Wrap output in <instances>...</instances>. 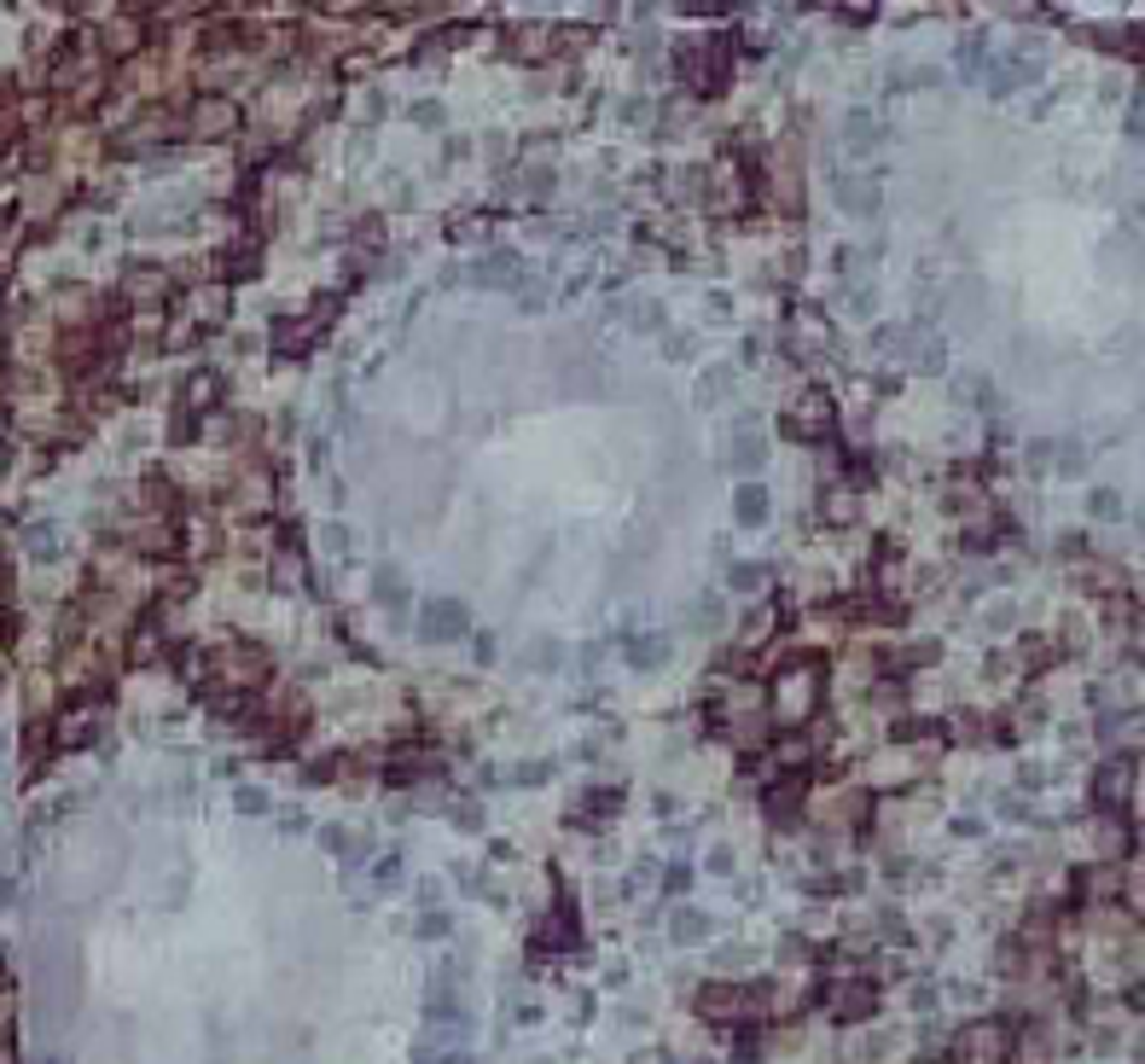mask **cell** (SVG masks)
Here are the masks:
<instances>
[{
	"label": "cell",
	"mask_w": 1145,
	"mask_h": 1064,
	"mask_svg": "<svg viewBox=\"0 0 1145 1064\" xmlns=\"http://www.w3.org/2000/svg\"><path fill=\"white\" fill-rule=\"evenodd\" d=\"M675 76L686 82L693 94H721L733 76V53L721 36H698V41H681L675 47Z\"/></svg>",
	"instance_id": "1"
},
{
	"label": "cell",
	"mask_w": 1145,
	"mask_h": 1064,
	"mask_svg": "<svg viewBox=\"0 0 1145 1064\" xmlns=\"http://www.w3.org/2000/svg\"><path fill=\"white\" fill-rule=\"evenodd\" d=\"M814 692H820V669L814 664H791L780 681H773V698H768L773 721H785V728L808 721V716H814V704H820Z\"/></svg>",
	"instance_id": "2"
},
{
	"label": "cell",
	"mask_w": 1145,
	"mask_h": 1064,
	"mask_svg": "<svg viewBox=\"0 0 1145 1064\" xmlns=\"http://www.w3.org/2000/svg\"><path fill=\"white\" fill-rule=\"evenodd\" d=\"M239 123H245V111L227 94H198V99H187V116H181V128L192 140H233Z\"/></svg>",
	"instance_id": "3"
},
{
	"label": "cell",
	"mask_w": 1145,
	"mask_h": 1064,
	"mask_svg": "<svg viewBox=\"0 0 1145 1064\" xmlns=\"http://www.w3.org/2000/svg\"><path fill=\"white\" fill-rule=\"evenodd\" d=\"M1012 1059V1029L1000 1018H976L954 1036V1064H1006Z\"/></svg>",
	"instance_id": "4"
},
{
	"label": "cell",
	"mask_w": 1145,
	"mask_h": 1064,
	"mask_svg": "<svg viewBox=\"0 0 1145 1064\" xmlns=\"http://www.w3.org/2000/svg\"><path fill=\"white\" fill-rule=\"evenodd\" d=\"M762 1006H768V989H738V983H710L698 994V1012L710 1024H750V1018H762Z\"/></svg>",
	"instance_id": "5"
},
{
	"label": "cell",
	"mask_w": 1145,
	"mask_h": 1064,
	"mask_svg": "<svg viewBox=\"0 0 1145 1064\" xmlns=\"http://www.w3.org/2000/svg\"><path fill=\"white\" fill-rule=\"evenodd\" d=\"M832 425H837V408L826 391H802L785 408V436H797V443H820V436H832Z\"/></svg>",
	"instance_id": "6"
},
{
	"label": "cell",
	"mask_w": 1145,
	"mask_h": 1064,
	"mask_svg": "<svg viewBox=\"0 0 1145 1064\" xmlns=\"http://www.w3.org/2000/svg\"><path fill=\"white\" fill-rule=\"evenodd\" d=\"M215 657V675H222V686L233 692H250V686H262V675H267V652L262 646H222V652H210Z\"/></svg>",
	"instance_id": "7"
},
{
	"label": "cell",
	"mask_w": 1145,
	"mask_h": 1064,
	"mask_svg": "<svg viewBox=\"0 0 1145 1064\" xmlns=\"http://www.w3.org/2000/svg\"><path fill=\"white\" fill-rule=\"evenodd\" d=\"M123 547L134 559H163V553H175V523L158 518V512H140L123 523Z\"/></svg>",
	"instance_id": "8"
},
{
	"label": "cell",
	"mask_w": 1145,
	"mask_h": 1064,
	"mask_svg": "<svg viewBox=\"0 0 1145 1064\" xmlns=\"http://www.w3.org/2000/svg\"><path fill=\"white\" fill-rule=\"evenodd\" d=\"M704 198H710V210H715V215H745L756 193H750L745 169H738V163L727 158V163H715V169H710V193H704Z\"/></svg>",
	"instance_id": "9"
},
{
	"label": "cell",
	"mask_w": 1145,
	"mask_h": 1064,
	"mask_svg": "<svg viewBox=\"0 0 1145 1064\" xmlns=\"http://www.w3.org/2000/svg\"><path fill=\"white\" fill-rule=\"evenodd\" d=\"M465 629H471V617H465L460 599H431L425 617H419V634H425L431 646H448V640H460Z\"/></svg>",
	"instance_id": "10"
},
{
	"label": "cell",
	"mask_w": 1145,
	"mask_h": 1064,
	"mask_svg": "<svg viewBox=\"0 0 1145 1064\" xmlns=\"http://www.w3.org/2000/svg\"><path fill=\"white\" fill-rule=\"evenodd\" d=\"M814 815H826L832 826H855V820H867V785H837V791H814Z\"/></svg>",
	"instance_id": "11"
},
{
	"label": "cell",
	"mask_w": 1145,
	"mask_h": 1064,
	"mask_svg": "<svg viewBox=\"0 0 1145 1064\" xmlns=\"http://www.w3.org/2000/svg\"><path fill=\"white\" fill-rule=\"evenodd\" d=\"M267 500H274V478H267V466H245L239 483H233V495H227V506L233 512H245V518H257V512H267Z\"/></svg>",
	"instance_id": "12"
},
{
	"label": "cell",
	"mask_w": 1145,
	"mask_h": 1064,
	"mask_svg": "<svg viewBox=\"0 0 1145 1064\" xmlns=\"http://www.w3.org/2000/svg\"><path fill=\"white\" fill-rule=\"evenodd\" d=\"M896 344L907 349V361H913L919 373H942V367H948V349H942V337H936V332H924V326L896 332Z\"/></svg>",
	"instance_id": "13"
},
{
	"label": "cell",
	"mask_w": 1145,
	"mask_h": 1064,
	"mask_svg": "<svg viewBox=\"0 0 1145 1064\" xmlns=\"http://www.w3.org/2000/svg\"><path fill=\"white\" fill-rule=\"evenodd\" d=\"M1030 76H1041L1035 53H1006V59H995V71H988V94L1006 99V94H1018V82H1030Z\"/></svg>",
	"instance_id": "14"
},
{
	"label": "cell",
	"mask_w": 1145,
	"mask_h": 1064,
	"mask_svg": "<svg viewBox=\"0 0 1145 1064\" xmlns=\"http://www.w3.org/2000/svg\"><path fill=\"white\" fill-rule=\"evenodd\" d=\"M762 193H768V198H773V205H780L785 215H797V210H802V175H797V163H791V158H780V163H773V169H768V187H762Z\"/></svg>",
	"instance_id": "15"
},
{
	"label": "cell",
	"mask_w": 1145,
	"mask_h": 1064,
	"mask_svg": "<svg viewBox=\"0 0 1145 1064\" xmlns=\"http://www.w3.org/2000/svg\"><path fill=\"white\" fill-rule=\"evenodd\" d=\"M872 1006H879V989L861 983V977H855V983H837V989H832V1012H837L844 1024L872 1018Z\"/></svg>",
	"instance_id": "16"
},
{
	"label": "cell",
	"mask_w": 1145,
	"mask_h": 1064,
	"mask_svg": "<svg viewBox=\"0 0 1145 1064\" xmlns=\"http://www.w3.org/2000/svg\"><path fill=\"white\" fill-rule=\"evenodd\" d=\"M187 320L192 326H222L227 320V292L222 285H192L187 292Z\"/></svg>",
	"instance_id": "17"
},
{
	"label": "cell",
	"mask_w": 1145,
	"mask_h": 1064,
	"mask_svg": "<svg viewBox=\"0 0 1145 1064\" xmlns=\"http://www.w3.org/2000/svg\"><path fill=\"white\" fill-rule=\"evenodd\" d=\"M94 728H99V716H94L88 704H82V709H64V716L53 721V745H59V751H71V745H94Z\"/></svg>",
	"instance_id": "18"
},
{
	"label": "cell",
	"mask_w": 1145,
	"mask_h": 1064,
	"mask_svg": "<svg viewBox=\"0 0 1145 1064\" xmlns=\"http://www.w3.org/2000/svg\"><path fill=\"white\" fill-rule=\"evenodd\" d=\"M942 506H948V512H954V518H966V523H976V518H983V512H988V495H983V488H976L971 478H954L948 488H942Z\"/></svg>",
	"instance_id": "19"
},
{
	"label": "cell",
	"mask_w": 1145,
	"mask_h": 1064,
	"mask_svg": "<svg viewBox=\"0 0 1145 1064\" xmlns=\"http://www.w3.org/2000/svg\"><path fill=\"white\" fill-rule=\"evenodd\" d=\"M814 751H820V745H814L808 733H780V739H773V768H785L791 780H797V768L814 763Z\"/></svg>",
	"instance_id": "20"
},
{
	"label": "cell",
	"mask_w": 1145,
	"mask_h": 1064,
	"mask_svg": "<svg viewBox=\"0 0 1145 1064\" xmlns=\"http://www.w3.org/2000/svg\"><path fill=\"white\" fill-rule=\"evenodd\" d=\"M1128 780H1134V768L1128 763H1105L1099 774H1093V803L1099 808H1117L1128 797Z\"/></svg>",
	"instance_id": "21"
},
{
	"label": "cell",
	"mask_w": 1145,
	"mask_h": 1064,
	"mask_svg": "<svg viewBox=\"0 0 1145 1064\" xmlns=\"http://www.w3.org/2000/svg\"><path fill=\"white\" fill-rule=\"evenodd\" d=\"M163 292H170V274H163V268H128L123 274V297L128 302H158Z\"/></svg>",
	"instance_id": "22"
},
{
	"label": "cell",
	"mask_w": 1145,
	"mask_h": 1064,
	"mask_svg": "<svg viewBox=\"0 0 1145 1064\" xmlns=\"http://www.w3.org/2000/svg\"><path fill=\"white\" fill-rule=\"evenodd\" d=\"M564 949H576V919H570V914H547L542 931H535V954H564Z\"/></svg>",
	"instance_id": "23"
},
{
	"label": "cell",
	"mask_w": 1145,
	"mask_h": 1064,
	"mask_svg": "<svg viewBox=\"0 0 1145 1064\" xmlns=\"http://www.w3.org/2000/svg\"><path fill=\"white\" fill-rule=\"evenodd\" d=\"M733 518L745 523V530H762V523H768V488L762 483L738 488V495H733Z\"/></svg>",
	"instance_id": "24"
},
{
	"label": "cell",
	"mask_w": 1145,
	"mask_h": 1064,
	"mask_svg": "<svg viewBox=\"0 0 1145 1064\" xmlns=\"http://www.w3.org/2000/svg\"><path fill=\"white\" fill-rule=\"evenodd\" d=\"M762 460H768V443H762V436H756V431H733L727 466H733V471H745V478H750V471L762 466Z\"/></svg>",
	"instance_id": "25"
},
{
	"label": "cell",
	"mask_w": 1145,
	"mask_h": 1064,
	"mask_svg": "<svg viewBox=\"0 0 1145 1064\" xmlns=\"http://www.w3.org/2000/svg\"><path fill=\"white\" fill-rule=\"evenodd\" d=\"M622 657H628L634 669H658L663 657H669V634H634V640H628V652H622Z\"/></svg>",
	"instance_id": "26"
},
{
	"label": "cell",
	"mask_w": 1145,
	"mask_h": 1064,
	"mask_svg": "<svg viewBox=\"0 0 1145 1064\" xmlns=\"http://www.w3.org/2000/svg\"><path fill=\"white\" fill-rule=\"evenodd\" d=\"M518 250H488V257L477 262V274H483V285H518Z\"/></svg>",
	"instance_id": "27"
},
{
	"label": "cell",
	"mask_w": 1145,
	"mask_h": 1064,
	"mask_svg": "<svg viewBox=\"0 0 1145 1064\" xmlns=\"http://www.w3.org/2000/svg\"><path fill=\"white\" fill-rule=\"evenodd\" d=\"M855 506H861V500H855L849 483H832L826 495H820V512H826V523H855Z\"/></svg>",
	"instance_id": "28"
},
{
	"label": "cell",
	"mask_w": 1145,
	"mask_h": 1064,
	"mask_svg": "<svg viewBox=\"0 0 1145 1064\" xmlns=\"http://www.w3.org/2000/svg\"><path fill=\"white\" fill-rule=\"evenodd\" d=\"M669 937H675V942H704V937H710V914H698V907H675Z\"/></svg>",
	"instance_id": "29"
},
{
	"label": "cell",
	"mask_w": 1145,
	"mask_h": 1064,
	"mask_svg": "<svg viewBox=\"0 0 1145 1064\" xmlns=\"http://www.w3.org/2000/svg\"><path fill=\"white\" fill-rule=\"evenodd\" d=\"M1093 850H1099L1105 861L1128 850V832H1122V820H1117V815H1099V820H1093Z\"/></svg>",
	"instance_id": "30"
},
{
	"label": "cell",
	"mask_w": 1145,
	"mask_h": 1064,
	"mask_svg": "<svg viewBox=\"0 0 1145 1064\" xmlns=\"http://www.w3.org/2000/svg\"><path fill=\"white\" fill-rule=\"evenodd\" d=\"M988 733H995V728H988L983 716H971V709H959V716L948 721V739H954V745H988Z\"/></svg>",
	"instance_id": "31"
},
{
	"label": "cell",
	"mask_w": 1145,
	"mask_h": 1064,
	"mask_svg": "<svg viewBox=\"0 0 1145 1064\" xmlns=\"http://www.w3.org/2000/svg\"><path fill=\"white\" fill-rule=\"evenodd\" d=\"M309 344H314L309 320H279V326H274V349L279 355H297V349H309Z\"/></svg>",
	"instance_id": "32"
},
{
	"label": "cell",
	"mask_w": 1145,
	"mask_h": 1064,
	"mask_svg": "<svg viewBox=\"0 0 1145 1064\" xmlns=\"http://www.w3.org/2000/svg\"><path fill=\"white\" fill-rule=\"evenodd\" d=\"M24 547H29V559H41V565L59 559V530H53V523H29V530H24Z\"/></svg>",
	"instance_id": "33"
},
{
	"label": "cell",
	"mask_w": 1145,
	"mask_h": 1064,
	"mask_svg": "<svg viewBox=\"0 0 1145 1064\" xmlns=\"http://www.w3.org/2000/svg\"><path fill=\"white\" fill-rule=\"evenodd\" d=\"M215 391H222V379H215L210 367H198V373L187 379V408H192V413H204L210 401H215Z\"/></svg>",
	"instance_id": "34"
},
{
	"label": "cell",
	"mask_w": 1145,
	"mask_h": 1064,
	"mask_svg": "<svg viewBox=\"0 0 1145 1064\" xmlns=\"http://www.w3.org/2000/svg\"><path fill=\"white\" fill-rule=\"evenodd\" d=\"M373 594H378V605H390V611H401V599H408V582H401L390 565H378V577H373Z\"/></svg>",
	"instance_id": "35"
},
{
	"label": "cell",
	"mask_w": 1145,
	"mask_h": 1064,
	"mask_svg": "<svg viewBox=\"0 0 1145 1064\" xmlns=\"http://www.w3.org/2000/svg\"><path fill=\"white\" fill-rule=\"evenodd\" d=\"M837 198H844V205H849L855 215H867L872 205H879V187H861L855 175H844V181H837Z\"/></svg>",
	"instance_id": "36"
},
{
	"label": "cell",
	"mask_w": 1145,
	"mask_h": 1064,
	"mask_svg": "<svg viewBox=\"0 0 1145 1064\" xmlns=\"http://www.w3.org/2000/svg\"><path fill=\"white\" fill-rule=\"evenodd\" d=\"M257 262H262V250H257V245H250V239H245V245H233V250H227V257H222V268H227V280H250V268H257Z\"/></svg>",
	"instance_id": "37"
},
{
	"label": "cell",
	"mask_w": 1145,
	"mask_h": 1064,
	"mask_svg": "<svg viewBox=\"0 0 1145 1064\" xmlns=\"http://www.w3.org/2000/svg\"><path fill=\"white\" fill-rule=\"evenodd\" d=\"M1047 657H1053L1047 640H1041V634H1023V640H1018V652H1012V664H1018V669H1041Z\"/></svg>",
	"instance_id": "38"
},
{
	"label": "cell",
	"mask_w": 1145,
	"mask_h": 1064,
	"mask_svg": "<svg viewBox=\"0 0 1145 1064\" xmlns=\"http://www.w3.org/2000/svg\"><path fill=\"white\" fill-rule=\"evenodd\" d=\"M693 622H698V629H710V634L727 629V599H715V594L698 599V605H693Z\"/></svg>",
	"instance_id": "39"
},
{
	"label": "cell",
	"mask_w": 1145,
	"mask_h": 1064,
	"mask_svg": "<svg viewBox=\"0 0 1145 1064\" xmlns=\"http://www.w3.org/2000/svg\"><path fill=\"white\" fill-rule=\"evenodd\" d=\"M762 582H768L762 565H727V587H733V594H756Z\"/></svg>",
	"instance_id": "40"
},
{
	"label": "cell",
	"mask_w": 1145,
	"mask_h": 1064,
	"mask_svg": "<svg viewBox=\"0 0 1145 1064\" xmlns=\"http://www.w3.org/2000/svg\"><path fill=\"white\" fill-rule=\"evenodd\" d=\"M936 657H942V640H913V646L896 652V664H919L924 669V664H936Z\"/></svg>",
	"instance_id": "41"
},
{
	"label": "cell",
	"mask_w": 1145,
	"mask_h": 1064,
	"mask_svg": "<svg viewBox=\"0 0 1145 1064\" xmlns=\"http://www.w3.org/2000/svg\"><path fill=\"white\" fill-rule=\"evenodd\" d=\"M210 542H215L210 518H192V523H187V547H192V559H210Z\"/></svg>",
	"instance_id": "42"
},
{
	"label": "cell",
	"mask_w": 1145,
	"mask_h": 1064,
	"mask_svg": "<svg viewBox=\"0 0 1145 1064\" xmlns=\"http://www.w3.org/2000/svg\"><path fill=\"white\" fill-rule=\"evenodd\" d=\"M512 53H518V59H547V36H535V29H518V36H512Z\"/></svg>",
	"instance_id": "43"
},
{
	"label": "cell",
	"mask_w": 1145,
	"mask_h": 1064,
	"mask_svg": "<svg viewBox=\"0 0 1145 1064\" xmlns=\"http://www.w3.org/2000/svg\"><path fill=\"white\" fill-rule=\"evenodd\" d=\"M634 326H639V332H658V326H663V302L639 297V302H634Z\"/></svg>",
	"instance_id": "44"
},
{
	"label": "cell",
	"mask_w": 1145,
	"mask_h": 1064,
	"mask_svg": "<svg viewBox=\"0 0 1145 1064\" xmlns=\"http://www.w3.org/2000/svg\"><path fill=\"white\" fill-rule=\"evenodd\" d=\"M233 803H239V815H267V791H257V785H239Z\"/></svg>",
	"instance_id": "45"
},
{
	"label": "cell",
	"mask_w": 1145,
	"mask_h": 1064,
	"mask_svg": "<svg viewBox=\"0 0 1145 1064\" xmlns=\"http://www.w3.org/2000/svg\"><path fill=\"white\" fill-rule=\"evenodd\" d=\"M727 384H733L727 367H710V373H704V384H698V401H715L721 391H727Z\"/></svg>",
	"instance_id": "46"
},
{
	"label": "cell",
	"mask_w": 1145,
	"mask_h": 1064,
	"mask_svg": "<svg viewBox=\"0 0 1145 1064\" xmlns=\"http://www.w3.org/2000/svg\"><path fill=\"white\" fill-rule=\"evenodd\" d=\"M448 820L465 826V832H477V826H483V808L471 803V797H465V803H448Z\"/></svg>",
	"instance_id": "47"
},
{
	"label": "cell",
	"mask_w": 1145,
	"mask_h": 1064,
	"mask_svg": "<svg viewBox=\"0 0 1145 1064\" xmlns=\"http://www.w3.org/2000/svg\"><path fill=\"white\" fill-rule=\"evenodd\" d=\"M552 774H559L552 763H518V768H512V780H518V785H542V780H552Z\"/></svg>",
	"instance_id": "48"
},
{
	"label": "cell",
	"mask_w": 1145,
	"mask_h": 1064,
	"mask_svg": "<svg viewBox=\"0 0 1145 1064\" xmlns=\"http://www.w3.org/2000/svg\"><path fill=\"white\" fill-rule=\"evenodd\" d=\"M170 436H175V443H192V436H198V413H192V408H175Z\"/></svg>",
	"instance_id": "49"
},
{
	"label": "cell",
	"mask_w": 1145,
	"mask_h": 1064,
	"mask_svg": "<svg viewBox=\"0 0 1145 1064\" xmlns=\"http://www.w3.org/2000/svg\"><path fill=\"white\" fill-rule=\"evenodd\" d=\"M448 925H453V919H448V914H436V907H431V914L419 919V937H425V942H436V937H448Z\"/></svg>",
	"instance_id": "50"
},
{
	"label": "cell",
	"mask_w": 1145,
	"mask_h": 1064,
	"mask_svg": "<svg viewBox=\"0 0 1145 1064\" xmlns=\"http://www.w3.org/2000/svg\"><path fill=\"white\" fill-rule=\"evenodd\" d=\"M373 884H378V890H396V884H401V861H378Z\"/></svg>",
	"instance_id": "51"
},
{
	"label": "cell",
	"mask_w": 1145,
	"mask_h": 1064,
	"mask_svg": "<svg viewBox=\"0 0 1145 1064\" xmlns=\"http://www.w3.org/2000/svg\"><path fill=\"white\" fill-rule=\"evenodd\" d=\"M356 239H361L366 250H378V245H384V222H378V215H366V222H361V233H356Z\"/></svg>",
	"instance_id": "52"
},
{
	"label": "cell",
	"mask_w": 1145,
	"mask_h": 1064,
	"mask_svg": "<svg viewBox=\"0 0 1145 1064\" xmlns=\"http://www.w3.org/2000/svg\"><path fill=\"white\" fill-rule=\"evenodd\" d=\"M1093 512H1099V518H1117V512H1122L1117 488H1099V495H1093Z\"/></svg>",
	"instance_id": "53"
},
{
	"label": "cell",
	"mask_w": 1145,
	"mask_h": 1064,
	"mask_svg": "<svg viewBox=\"0 0 1145 1064\" xmlns=\"http://www.w3.org/2000/svg\"><path fill=\"white\" fill-rule=\"evenodd\" d=\"M530 664H535V669H559V664H564V652L552 646V640H542V652H535Z\"/></svg>",
	"instance_id": "54"
},
{
	"label": "cell",
	"mask_w": 1145,
	"mask_h": 1064,
	"mask_svg": "<svg viewBox=\"0 0 1145 1064\" xmlns=\"http://www.w3.org/2000/svg\"><path fill=\"white\" fill-rule=\"evenodd\" d=\"M1058 454H1065V460H1058V471H1065V478H1075V471H1082V448H1075V443H1065Z\"/></svg>",
	"instance_id": "55"
},
{
	"label": "cell",
	"mask_w": 1145,
	"mask_h": 1064,
	"mask_svg": "<svg viewBox=\"0 0 1145 1064\" xmlns=\"http://www.w3.org/2000/svg\"><path fill=\"white\" fill-rule=\"evenodd\" d=\"M646 116H651L646 99H622V123H646Z\"/></svg>",
	"instance_id": "56"
},
{
	"label": "cell",
	"mask_w": 1145,
	"mask_h": 1064,
	"mask_svg": "<svg viewBox=\"0 0 1145 1064\" xmlns=\"http://www.w3.org/2000/svg\"><path fill=\"white\" fill-rule=\"evenodd\" d=\"M617 808V791H594V797H587V815H611Z\"/></svg>",
	"instance_id": "57"
},
{
	"label": "cell",
	"mask_w": 1145,
	"mask_h": 1064,
	"mask_svg": "<svg viewBox=\"0 0 1145 1064\" xmlns=\"http://www.w3.org/2000/svg\"><path fill=\"white\" fill-rule=\"evenodd\" d=\"M1000 815L1006 820H1023V815H1030V803H1023V797H1000Z\"/></svg>",
	"instance_id": "58"
},
{
	"label": "cell",
	"mask_w": 1145,
	"mask_h": 1064,
	"mask_svg": "<svg viewBox=\"0 0 1145 1064\" xmlns=\"http://www.w3.org/2000/svg\"><path fill=\"white\" fill-rule=\"evenodd\" d=\"M413 123H443V111H436L431 99H419V106H413Z\"/></svg>",
	"instance_id": "59"
},
{
	"label": "cell",
	"mask_w": 1145,
	"mask_h": 1064,
	"mask_svg": "<svg viewBox=\"0 0 1145 1064\" xmlns=\"http://www.w3.org/2000/svg\"><path fill=\"white\" fill-rule=\"evenodd\" d=\"M320 843H326V850H349V838H344V826H326V832H320Z\"/></svg>",
	"instance_id": "60"
},
{
	"label": "cell",
	"mask_w": 1145,
	"mask_h": 1064,
	"mask_svg": "<svg viewBox=\"0 0 1145 1064\" xmlns=\"http://www.w3.org/2000/svg\"><path fill=\"white\" fill-rule=\"evenodd\" d=\"M1128 134H1134V140H1145V106L1128 111Z\"/></svg>",
	"instance_id": "61"
},
{
	"label": "cell",
	"mask_w": 1145,
	"mask_h": 1064,
	"mask_svg": "<svg viewBox=\"0 0 1145 1064\" xmlns=\"http://www.w3.org/2000/svg\"><path fill=\"white\" fill-rule=\"evenodd\" d=\"M320 542H326V547H332V553H344V547H349V535H344V530H338V523H332V530H326V535H320Z\"/></svg>",
	"instance_id": "62"
},
{
	"label": "cell",
	"mask_w": 1145,
	"mask_h": 1064,
	"mask_svg": "<svg viewBox=\"0 0 1145 1064\" xmlns=\"http://www.w3.org/2000/svg\"><path fill=\"white\" fill-rule=\"evenodd\" d=\"M477 664H495V634H477Z\"/></svg>",
	"instance_id": "63"
},
{
	"label": "cell",
	"mask_w": 1145,
	"mask_h": 1064,
	"mask_svg": "<svg viewBox=\"0 0 1145 1064\" xmlns=\"http://www.w3.org/2000/svg\"><path fill=\"white\" fill-rule=\"evenodd\" d=\"M443 1064H471V1059H465V1053H448V1059H443Z\"/></svg>",
	"instance_id": "64"
}]
</instances>
